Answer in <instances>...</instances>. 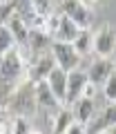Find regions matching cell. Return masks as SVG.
I'll return each mask as SVG.
<instances>
[{
	"instance_id": "obj_3",
	"label": "cell",
	"mask_w": 116,
	"mask_h": 134,
	"mask_svg": "<svg viewBox=\"0 0 116 134\" xmlns=\"http://www.w3.org/2000/svg\"><path fill=\"white\" fill-rule=\"evenodd\" d=\"M54 56V63L56 67H60L63 72H72V69H78L80 65V54L74 49L72 43H60V40H51V47H49Z\"/></svg>"
},
{
	"instance_id": "obj_9",
	"label": "cell",
	"mask_w": 116,
	"mask_h": 134,
	"mask_svg": "<svg viewBox=\"0 0 116 134\" xmlns=\"http://www.w3.org/2000/svg\"><path fill=\"white\" fill-rule=\"evenodd\" d=\"M92 52H96L103 58L114 54V29L109 25H105L96 34H92Z\"/></svg>"
},
{
	"instance_id": "obj_18",
	"label": "cell",
	"mask_w": 116,
	"mask_h": 134,
	"mask_svg": "<svg viewBox=\"0 0 116 134\" xmlns=\"http://www.w3.org/2000/svg\"><path fill=\"white\" fill-rule=\"evenodd\" d=\"M16 47V40L11 36V31L7 29V25H0V54L9 52V49Z\"/></svg>"
},
{
	"instance_id": "obj_23",
	"label": "cell",
	"mask_w": 116,
	"mask_h": 134,
	"mask_svg": "<svg viewBox=\"0 0 116 134\" xmlns=\"http://www.w3.org/2000/svg\"><path fill=\"white\" fill-rule=\"evenodd\" d=\"M78 2H83V5H87V7H89L92 2H96V0H78Z\"/></svg>"
},
{
	"instance_id": "obj_1",
	"label": "cell",
	"mask_w": 116,
	"mask_h": 134,
	"mask_svg": "<svg viewBox=\"0 0 116 134\" xmlns=\"http://www.w3.org/2000/svg\"><path fill=\"white\" fill-rule=\"evenodd\" d=\"M22 81H27V63L18 47L0 54V85L16 87Z\"/></svg>"
},
{
	"instance_id": "obj_25",
	"label": "cell",
	"mask_w": 116,
	"mask_h": 134,
	"mask_svg": "<svg viewBox=\"0 0 116 134\" xmlns=\"http://www.w3.org/2000/svg\"><path fill=\"white\" fill-rule=\"evenodd\" d=\"M29 134H43V132H29Z\"/></svg>"
},
{
	"instance_id": "obj_22",
	"label": "cell",
	"mask_w": 116,
	"mask_h": 134,
	"mask_svg": "<svg viewBox=\"0 0 116 134\" xmlns=\"http://www.w3.org/2000/svg\"><path fill=\"white\" fill-rule=\"evenodd\" d=\"M63 134H87V132H85V125H83V123H78V121H74V123L69 125V127L65 130Z\"/></svg>"
},
{
	"instance_id": "obj_15",
	"label": "cell",
	"mask_w": 116,
	"mask_h": 134,
	"mask_svg": "<svg viewBox=\"0 0 116 134\" xmlns=\"http://www.w3.org/2000/svg\"><path fill=\"white\" fill-rule=\"evenodd\" d=\"M74 49H76L80 56H85V54L92 52V31L89 29H78L76 38H74Z\"/></svg>"
},
{
	"instance_id": "obj_7",
	"label": "cell",
	"mask_w": 116,
	"mask_h": 134,
	"mask_svg": "<svg viewBox=\"0 0 116 134\" xmlns=\"http://www.w3.org/2000/svg\"><path fill=\"white\" fill-rule=\"evenodd\" d=\"M87 83V74L80 69H72L67 72V87H65V107H72L78 98H80V92Z\"/></svg>"
},
{
	"instance_id": "obj_24",
	"label": "cell",
	"mask_w": 116,
	"mask_h": 134,
	"mask_svg": "<svg viewBox=\"0 0 116 134\" xmlns=\"http://www.w3.org/2000/svg\"><path fill=\"white\" fill-rule=\"evenodd\" d=\"M101 134H114V127H112V130H105V132H101Z\"/></svg>"
},
{
	"instance_id": "obj_5",
	"label": "cell",
	"mask_w": 116,
	"mask_h": 134,
	"mask_svg": "<svg viewBox=\"0 0 116 134\" xmlns=\"http://www.w3.org/2000/svg\"><path fill=\"white\" fill-rule=\"evenodd\" d=\"M116 105L114 103H107L103 110H96L85 123V132L87 134H101L105 130H112L116 125Z\"/></svg>"
},
{
	"instance_id": "obj_19",
	"label": "cell",
	"mask_w": 116,
	"mask_h": 134,
	"mask_svg": "<svg viewBox=\"0 0 116 134\" xmlns=\"http://www.w3.org/2000/svg\"><path fill=\"white\" fill-rule=\"evenodd\" d=\"M14 14H16V0H9V2H0V25H5Z\"/></svg>"
},
{
	"instance_id": "obj_17",
	"label": "cell",
	"mask_w": 116,
	"mask_h": 134,
	"mask_svg": "<svg viewBox=\"0 0 116 134\" xmlns=\"http://www.w3.org/2000/svg\"><path fill=\"white\" fill-rule=\"evenodd\" d=\"M103 94H105L107 103H116V74L112 72L103 83Z\"/></svg>"
},
{
	"instance_id": "obj_12",
	"label": "cell",
	"mask_w": 116,
	"mask_h": 134,
	"mask_svg": "<svg viewBox=\"0 0 116 134\" xmlns=\"http://www.w3.org/2000/svg\"><path fill=\"white\" fill-rule=\"evenodd\" d=\"M5 25H7V29L11 31V36H14L16 47H18V49H25V45H27V36H29V27L20 20V16L14 14Z\"/></svg>"
},
{
	"instance_id": "obj_8",
	"label": "cell",
	"mask_w": 116,
	"mask_h": 134,
	"mask_svg": "<svg viewBox=\"0 0 116 134\" xmlns=\"http://www.w3.org/2000/svg\"><path fill=\"white\" fill-rule=\"evenodd\" d=\"M34 100H36V107L45 110V112H58V107H60L58 98L49 90L47 81H36L34 83Z\"/></svg>"
},
{
	"instance_id": "obj_11",
	"label": "cell",
	"mask_w": 116,
	"mask_h": 134,
	"mask_svg": "<svg viewBox=\"0 0 116 134\" xmlns=\"http://www.w3.org/2000/svg\"><path fill=\"white\" fill-rule=\"evenodd\" d=\"M45 81H47L49 90L54 92V96L58 98V103L63 105L65 103V87H67V72H63L60 67H54L51 72L45 76Z\"/></svg>"
},
{
	"instance_id": "obj_6",
	"label": "cell",
	"mask_w": 116,
	"mask_h": 134,
	"mask_svg": "<svg viewBox=\"0 0 116 134\" xmlns=\"http://www.w3.org/2000/svg\"><path fill=\"white\" fill-rule=\"evenodd\" d=\"M56 63H54V56L51 52H43L38 56H34L29 60V67H27V81L29 83H36V81H45L49 72H51Z\"/></svg>"
},
{
	"instance_id": "obj_21",
	"label": "cell",
	"mask_w": 116,
	"mask_h": 134,
	"mask_svg": "<svg viewBox=\"0 0 116 134\" xmlns=\"http://www.w3.org/2000/svg\"><path fill=\"white\" fill-rule=\"evenodd\" d=\"M80 96H83V98H96V85L87 81L85 87H83V92H80Z\"/></svg>"
},
{
	"instance_id": "obj_16",
	"label": "cell",
	"mask_w": 116,
	"mask_h": 134,
	"mask_svg": "<svg viewBox=\"0 0 116 134\" xmlns=\"http://www.w3.org/2000/svg\"><path fill=\"white\" fill-rule=\"evenodd\" d=\"M14 132V114L5 105L0 107V134H11Z\"/></svg>"
},
{
	"instance_id": "obj_14",
	"label": "cell",
	"mask_w": 116,
	"mask_h": 134,
	"mask_svg": "<svg viewBox=\"0 0 116 134\" xmlns=\"http://www.w3.org/2000/svg\"><path fill=\"white\" fill-rule=\"evenodd\" d=\"M72 123H74L72 110L65 107V105H60V107H58V112H56V121H54V134H63Z\"/></svg>"
},
{
	"instance_id": "obj_13",
	"label": "cell",
	"mask_w": 116,
	"mask_h": 134,
	"mask_svg": "<svg viewBox=\"0 0 116 134\" xmlns=\"http://www.w3.org/2000/svg\"><path fill=\"white\" fill-rule=\"evenodd\" d=\"M69 110H72V114H74V121H78V123L85 125L87 119L96 112V98H83V96H80Z\"/></svg>"
},
{
	"instance_id": "obj_2",
	"label": "cell",
	"mask_w": 116,
	"mask_h": 134,
	"mask_svg": "<svg viewBox=\"0 0 116 134\" xmlns=\"http://www.w3.org/2000/svg\"><path fill=\"white\" fill-rule=\"evenodd\" d=\"M5 107L14 116H25V119L34 116V112L38 110V107H36V100H34V83H29V81L18 83V85L9 92Z\"/></svg>"
},
{
	"instance_id": "obj_4",
	"label": "cell",
	"mask_w": 116,
	"mask_h": 134,
	"mask_svg": "<svg viewBox=\"0 0 116 134\" xmlns=\"http://www.w3.org/2000/svg\"><path fill=\"white\" fill-rule=\"evenodd\" d=\"M60 14L67 16L78 29H89L92 27V20H94L89 7L78 2V0H63L60 2Z\"/></svg>"
},
{
	"instance_id": "obj_26",
	"label": "cell",
	"mask_w": 116,
	"mask_h": 134,
	"mask_svg": "<svg viewBox=\"0 0 116 134\" xmlns=\"http://www.w3.org/2000/svg\"><path fill=\"white\" fill-rule=\"evenodd\" d=\"M0 2H9V0H0Z\"/></svg>"
},
{
	"instance_id": "obj_10",
	"label": "cell",
	"mask_w": 116,
	"mask_h": 134,
	"mask_svg": "<svg viewBox=\"0 0 116 134\" xmlns=\"http://www.w3.org/2000/svg\"><path fill=\"white\" fill-rule=\"evenodd\" d=\"M114 72V60H109V58H98V60L92 63V67L87 69V81L94 83V85H103L105 83V78L109 76V74Z\"/></svg>"
},
{
	"instance_id": "obj_20",
	"label": "cell",
	"mask_w": 116,
	"mask_h": 134,
	"mask_svg": "<svg viewBox=\"0 0 116 134\" xmlns=\"http://www.w3.org/2000/svg\"><path fill=\"white\" fill-rule=\"evenodd\" d=\"M29 119L25 116H14V132L11 134H29Z\"/></svg>"
}]
</instances>
